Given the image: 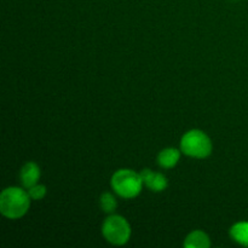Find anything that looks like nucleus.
<instances>
[{
  "label": "nucleus",
  "mask_w": 248,
  "mask_h": 248,
  "mask_svg": "<svg viewBox=\"0 0 248 248\" xmlns=\"http://www.w3.org/2000/svg\"><path fill=\"white\" fill-rule=\"evenodd\" d=\"M31 196L22 189L11 186L2 190L0 195V212L10 219L21 218L28 212Z\"/></svg>",
  "instance_id": "nucleus-1"
},
{
  "label": "nucleus",
  "mask_w": 248,
  "mask_h": 248,
  "mask_svg": "<svg viewBox=\"0 0 248 248\" xmlns=\"http://www.w3.org/2000/svg\"><path fill=\"white\" fill-rule=\"evenodd\" d=\"M111 186L121 198H136L143 188L142 176L132 170H119L111 177Z\"/></svg>",
  "instance_id": "nucleus-2"
},
{
  "label": "nucleus",
  "mask_w": 248,
  "mask_h": 248,
  "mask_svg": "<svg viewBox=\"0 0 248 248\" xmlns=\"http://www.w3.org/2000/svg\"><path fill=\"white\" fill-rule=\"evenodd\" d=\"M181 148L188 156L203 159L212 153V142L202 131L191 130L182 137Z\"/></svg>",
  "instance_id": "nucleus-3"
},
{
  "label": "nucleus",
  "mask_w": 248,
  "mask_h": 248,
  "mask_svg": "<svg viewBox=\"0 0 248 248\" xmlns=\"http://www.w3.org/2000/svg\"><path fill=\"white\" fill-rule=\"evenodd\" d=\"M104 237L113 245H125L131 236V228L127 220L121 216H110L102 227Z\"/></svg>",
  "instance_id": "nucleus-4"
},
{
  "label": "nucleus",
  "mask_w": 248,
  "mask_h": 248,
  "mask_svg": "<svg viewBox=\"0 0 248 248\" xmlns=\"http://www.w3.org/2000/svg\"><path fill=\"white\" fill-rule=\"evenodd\" d=\"M143 183L153 191H162L167 188V178L161 173L153 172L152 170L145 169L140 172Z\"/></svg>",
  "instance_id": "nucleus-5"
},
{
  "label": "nucleus",
  "mask_w": 248,
  "mask_h": 248,
  "mask_svg": "<svg viewBox=\"0 0 248 248\" xmlns=\"http://www.w3.org/2000/svg\"><path fill=\"white\" fill-rule=\"evenodd\" d=\"M40 178V169L35 162H27L21 170V179L27 189L31 188L38 183Z\"/></svg>",
  "instance_id": "nucleus-6"
},
{
  "label": "nucleus",
  "mask_w": 248,
  "mask_h": 248,
  "mask_svg": "<svg viewBox=\"0 0 248 248\" xmlns=\"http://www.w3.org/2000/svg\"><path fill=\"white\" fill-rule=\"evenodd\" d=\"M211 246L210 237L207 234L200 230H195V232H190L186 237V242H184V247L186 248H208Z\"/></svg>",
  "instance_id": "nucleus-7"
},
{
  "label": "nucleus",
  "mask_w": 248,
  "mask_h": 248,
  "mask_svg": "<svg viewBox=\"0 0 248 248\" xmlns=\"http://www.w3.org/2000/svg\"><path fill=\"white\" fill-rule=\"evenodd\" d=\"M179 157H181V153L178 150L174 149V148H167V149L160 152L157 161L162 169H171V167L176 166Z\"/></svg>",
  "instance_id": "nucleus-8"
},
{
  "label": "nucleus",
  "mask_w": 248,
  "mask_h": 248,
  "mask_svg": "<svg viewBox=\"0 0 248 248\" xmlns=\"http://www.w3.org/2000/svg\"><path fill=\"white\" fill-rule=\"evenodd\" d=\"M230 236L237 244L248 247V222H240L232 225L230 229Z\"/></svg>",
  "instance_id": "nucleus-9"
},
{
  "label": "nucleus",
  "mask_w": 248,
  "mask_h": 248,
  "mask_svg": "<svg viewBox=\"0 0 248 248\" xmlns=\"http://www.w3.org/2000/svg\"><path fill=\"white\" fill-rule=\"evenodd\" d=\"M118 203H116L115 198L110 193H104L101 196V207L106 213L114 212Z\"/></svg>",
  "instance_id": "nucleus-10"
},
{
  "label": "nucleus",
  "mask_w": 248,
  "mask_h": 248,
  "mask_svg": "<svg viewBox=\"0 0 248 248\" xmlns=\"http://www.w3.org/2000/svg\"><path fill=\"white\" fill-rule=\"evenodd\" d=\"M28 194L33 200H41L46 195V186H41V184H35V186L28 189Z\"/></svg>",
  "instance_id": "nucleus-11"
}]
</instances>
